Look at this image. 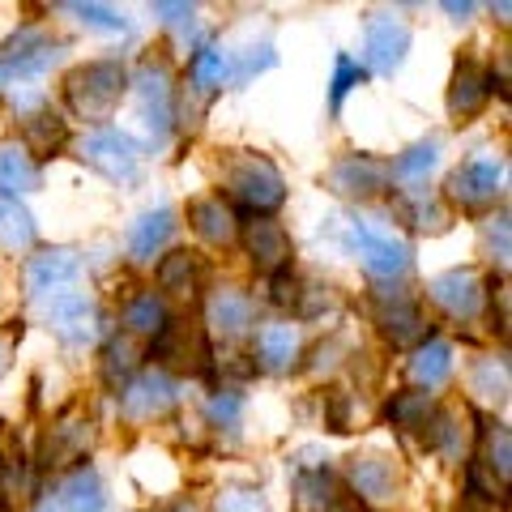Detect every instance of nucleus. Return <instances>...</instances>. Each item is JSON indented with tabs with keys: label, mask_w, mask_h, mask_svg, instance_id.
<instances>
[{
	"label": "nucleus",
	"mask_w": 512,
	"mask_h": 512,
	"mask_svg": "<svg viewBox=\"0 0 512 512\" xmlns=\"http://www.w3.org/2000/svg\"><path fill=\"white\" fill-rule=\"evenodd\" d=\"M124 86H128V73L120 60H90L64 77L69 107L82 120H107L116 111V103L124 99Z\"/></svg>",
	"instance_id": "obj_1"
},
{
	"label": "nucleus",
	"mask_w": 512,
	"mask_h": 512,
	"mask_svg": "<svg viewBox=\"0 0 512 512\" xmlns=\"http://www.w3.org/2000/svg\"><path fill=\"white\" fill-rule=\"evenodd\" d=\"M227 184H231L235 197L244 201L248 210H256V214H269V210H278V205L286 201L282 171L269 163V158H261V154L235 158L231 171H227Z\"/></svg>",
	"instance_id": "obj_2"
},
{
	"label": "nucleus",
	"mask_w": 512,
	"mask_h": 512,
	"mask_svg": "<svg viewBox=\"0 0 512 512\" xmlns=\"http://www.w3.org/2000/svg\"><path fill=\"white\" fill-rule=\"evenodd\" d=\"M346 244L380 278L406 274V265H410V248L393 231L376 227V222H346Z\"/></svg>",
	"instance_id": "obj_3"
},
{
	"label": "nucleus",
	"mask_w": 512,
	"mask_h": 512,
	"mask_svg": "<svg viewBox=\"0 0 512 512\" xmlns=\"http://www.w3.org/2000/svg\"><path fill=\"white\" fill-rule=\"evenodd\" d=\"M82 158L99 175H107V180H116V184H133L137 171H141L137 141L128 133H120V128H99V133H90L82 141Z\"/></svg>",
	"instance_id": "obj_4"
},
{
	"label": "nucleus",
	"mask_w": 512,
	"mask_h": 512,
	"mask_svg": "<svg viewBox=\"0 0 512 512\" xmlns=\"http://www.w3.org/2000/svg\"><path fill=\"white\" fill-rule=\"evenodd\" d=\"M77 274H82V261H77L73 248H47V252H39V256H30V265H26V286H30V295L43 303V299H52V295H60V291H69Z\"/></svg>",
	"instance_id": "obj_5"
},
{
	"label": "nucleus",
	"mask_w": 512,
	"mask_h": 512,
	"mask_svg": "<svg viewBox=\"0 0 512 512\" xmlns=\"http://www.w3.org/2000/svg\"><path fill=\"white\" fill-rule=\"evenodd\" d=\"M52 60H56V43L47 39L39 26H22L18 35H9L5 47H0V69H5V73H26V77H35V73H43Z\"/></svg>",
	"instance_id": "obj_6"
},
{
	"label": "nucleus",
	"mask_w": 512,
	"mask_h": 512,
	"mask_svg": "<svg viewBox=\"0 0 512 512\" xmlns=\"http://www.w3.org/2000/svg\"><path fill=\"white\" fill-rule=\"evenodd\" d=\"M380 325H384V338L393 346H414L427 333L419 308L410 303V295L402 286H380Z\"/></svg>",
	"instance_id": "obj_7"
},
{
	"label": "nucleus",
	"mask_w": 512,
	"mask_h": 512,
	"mask_svg": "<svg viewBox=\"0 0 512 512\" xmlns=\"http://www.w3.org/2000/svg\"><path fill=\"white\" fill-rule=\"evenodd\" d=\"M47 303V320H52V329L60 333L64 342H90L94 338V303L82 295V291H60L52 299H43Z\"/></svg>",
	"instance_id": "obj_8"
},
{
	"label": "nucleus",
	"mask_w": 512,
	"mask_h": 512,
	"mask_svg": "<svg viewBox=\"0 0 512 512\" xmlns=\"http://www.w3.org/2000/svg\"><path fill=\"white\" fill-rule=\"evenodd\" d=\"M427 291L448 316H457V320H470L478 312V303H483V282H478L474 269H448V274L431 278Z\"/></svg>",
	"instance_id": "obj_9"
},
{
	"label": "nucleus",
	"mask_w": 512,
	"mask_h": 512,
	"mask_svg": "<svg viewBox=\"0 0 512 512\" xmlns=\"http://www.w3.org/2000/svg\"><path fill=\"white\" fill-rule=\"evenodd\" d=\"M384 180H389V167L367 154H346L342 163L329 167V188L342 192V197H372L384 188Z\"/></svg>",
	"instance_id": "obj_10"
},
{
	"label": "nucleus",
	"mask_w": 512,
	"mask_h": 512,
	"mask_svg": "<svg viewBox=\"0 0 512 512\" xmlns=\"http://www.w3.org/2000/svg\"><path fill=\"white\" fill-rule=\"evenodd\" d=\"M154 355L163 359L167 367H180V372H201L205 367V338L197 325H184V320H167V329L158 333Z\"/></svg>",
	"instance_id": "obj_11"
},
{
	"label": "nucleus",
	"mask_w": 512,
	"mask_h": 512,
	"mask_svg": "<svg viewBox=\"0 0 512 512\" xmlns=\"http://www.w3.org/2000/svg\"><path fill=\"white\" fill-rule=\"evenodd\" d=\"M495 192H500V167H495L491 158H470L466 167H457L448 175V197L470 205V210L495 201Z\"/></svg>",
	"instance_id": "obj_12"
},
{
	"label": "nucleus",
	"mask_w": 512,
	"mask_h": 512,
	"mask_svg": "<svg viewBox=\"0 0 512 512\" xmlns=\"http://www.w3.org/2000/svg\"><path fill=\"white\" fill-rule=\"evenodd\" d=\"M410 52V30L393 18H376L367 26V64L376 73H397Z\"/></svg>",
	"instance_id": "obj_13"
},
{
	"label": "nucleus",
	"mask_w": 512,
	"mask_h": 512,
	"mask_svg": "<svg viewBox=\"0 0 512 512\" xmlns=\"http://www.w3.org/2000/svg\"><path fill=\"white\" fill-rule=\"evenodd\" d=\"M137 94H141V107H146V124L154 128L158 137L167 133V120H171V73L163 60H146L141 64V77H137Z\"/></svg>",
	"instance_id": "obj_14"
},
{
	"label": "nucleus",
	"mask_w": 512,
	"mask_h": 512,
	"mask_svg": "<svg viewBox=\"0 0 512 512\" xmlns=\"http://www.w3.org/2000/svg\"><path fill=\"white\" fill-rule=\"evenodd\" d=\"M487 73H483V64L478 60H457V69H453V86H448V111H453L457 120H470L483 111L487 103Z\"/></svg>",
	"instance_id": "obj_15"
},
{
	"label": "nucleus",
	"mask_w": 512,
	"mask_h": 512,
	"mask_svg": "<svg viewBox=\"0 0 512 512\" xmlns=\"http://www.w3.org/2000/svg\"><path fill=\"white\" fill-rule=\"evenodd\" d=\"M175 402V384L163 372H146L124 389V414L128 419H154Z\"/></svg>",
	"instance_id": "obj_16"
},
{
	"label": "nucleus",
	"mask_w": 512,
	"mask_h": 512,
	"mask_svg": "<svg viewBox=\"0 0 512 512\" xmlns=\"http://www.w3.org/2000/svg\"><path fill=\"white\" fill-rule=\"evenodd\" d=\"M350 483H355V491L363 495V500L380 504V500H393V491H397V470H393L389 457L367 453V457L350 461Z\"/></svg>",
	"instance_id": "obj_17"
},
{
	"label": "nucleus",
	"mask_w": 512,
	"mask_h": 512,
	"mask_svg": "<svg viewBox=\"0 0 512 512\" xmlns=\"http://www.w3.org/2000/svg\"><path fill=\"white\" fill-rule=\"evenodd\" d=\"M171 231H175V214L167 210V205L146 210V214L133 222V231H128V252H133L137 261H150V256L171 239Z\"/></svg>",
	"instance_id": "obj_18"
},
{
	"label": "nucleus",
	"mask_w": 512,
	"mask_h": 512,
	"mask_svg": "<svg viewBox=\"0 0 512 512\" xmlns=\"http://www.w3.org/2000/svg\"><path fill=\"white\" fill-rule=\"evenodd\" d=\"M188 222H192V231H197L201 239H210V244H231L235 239V214H231V205L222 197L192 201L188 205Z\"/></svg>",
	"instance_id": "obj_19"
},
{
	"label": "nucleus",
	"mask_w": 512,
	"mask_h": 512,
	"mask_svg": "<svg viewBox=\"0 0 512 512\" xmlns=\"http://www.w3.org/2000/svg\"><path fill=\"white\" fill-rule=\"evenodd\" d=\"M244 244H248V256L256 261V269H278V265H286V256H291V239H286L278 222H252Z\"/></svg>",
	"instance_id": "obj_20"
},
{
	"label": "nucleus",
	"mask_w": 512,
	"mask_h": 512,
	"mask_svg": "<svg viewBox=\"0 0 512 512\" xmlns=\"http://www.w3.org/2000/svg\"><path fill=\"white\" fill-rule=\"evenodd\" d=\"M295 508L299 512H338V478L329 470H303L295 478Z\"/></svg>",
	"instance_id": "obj_21"
},
{
	"label": "nucleus",
	"mask_w": 512,
	"mask_h": 512,
	"mask_svg": "<svg viewBox=\"0 0 512 512\" xmlns=\"http://www.w3.org/2000/svg\"><path fill=\"white\" fill-rule=\"evenodd\" d=\"M90 444H94L90 423H60V427H52V436H47L43 457H47V466H64V461L82 457Z\"/></svg>",
	"instance_id": "obj_22"
},
{
	"label": "nucleus",
	"mask_w": 512,
	"mask_h": 512,
	"mask_svg": "<svg viewBox=\"0 0 512 512\" xmlns=\"http://www.w3.org/2000/svg\"><path fill=\"white\" fill-rule=\"evenodd\" d=\"M210 325L222 333V338H239V333H248V325H252V299L239 295V291L214 295V303H210Z\"/></svg>",
	"instance_id": "obj_23"
},
{
	"label": "nucleus",
	"mask_w": 512,
	"mask_h": 512,
	"mask_svg": "<svg viewBox=\"0 0 512 512\" xmlns=\"http://www.w3.org/2000/svg\"><path fill=\"white\" fill-rule=\"evenodd\" d=\"M22 137H26V146L30 154H56L64 141H69V124H64L56 111H35V116H26L22 124Z\"/></svg>",
	"instance_id": "obj_24"
},
{
	"label": "nucleus",
	"mask_w": 512,
	"mask_h": 512,
	"mask_svg": "<svg viewBox=\"0 0 512 512\" xmlns=\"http://www.w3.org/2000/svg\"><path fill=\"white\" fill-rule=\"evenodd\" d=\"M103 504H107V495H103V483L94 470H77L69 483L60 487V500H56V508H64V512H103Z\"/></svg>",
	"instance_id": "obj_25"
},
{
	"label": "nucleus",
	"mask_w": 512,
	"mask_h": 512,
	"mask_svg": "<svg viewBox=\"0 0 512 512\" xmlns=\"http://www.w3.org/2000/svg\"><path fill=\"white\" fill-rule=\"evenodd\" d=\"M299 355V329L295 325H269L261 333V359L269 372H286Z\"/></svg>",
	"instance_id": "obj_26"
},
{
	"label": "nucleus",
	"mask_w": 512,
	"mask_h": 512,
	"mask_svg": "<svg viewBox=\"0 0 512 512\" xmlns=\"http://www.w3.org/2000/svg\"><path fill=\"white\" fill-rule=\"evenodd\" d=\"M0 244L13 252L35 244V218L22 210L18 197H0Z\"/></svg>",
	"instance_id": "obj_27"
},
{
	"label": "nucleus",
	"mask_w": 512,
	"mask_h": 512,
	"mask_svg": "<svg viewBox=\"0 0 512 512\" xmlns=\"http://www.w3.org/2000/svg\"><path fill=\"white\" fill-rule=\"evenodd\" d=\"M197 278H201V265L192 252H171L163 265H158V282H163V291L171 295H192L197 291Z\"/></svg>",
	"instance_id": "obj_28"
},
{
	"label": "nucleus",
	"mask_w": 512,
	"mask_h": 512,
	"mask_svg": "<svg viewBox=\"0 0 512 512\" xmlns=\"http://www.w3.org/2000/svg\"><path fill=\"white\" fill-rule=\"evenodd\" d=\"M448 372H453V350H448L444 342H427L419 355L410 359V376L419 380V384H444L448 380Z\"/></svg>",
	"instance_id": "obj_29"
},
{
	"label": "nucleus",
	"mask_w": 512,
	"mask_h": 512,
	"mask_svg": "<svg viewBox=\"0 0 512 512\" xmlns=\"http://www.w3.org/2000/svg\"><path fill=\"white\" fill-rule=\"evenodd\" d=\"M0 188L9 192H35L39 188V167L18 150H0Z\"/></svg>",
	"instance_id": "obj_30"
},
{
	"label": "nucleus",
	"mask_w": 512,
	"mask_h": 512,
	"mask_svg": "<svg viewBox=\"0 0 512 512\" xmlns=\"http://www.w3.org/2000/svg\"><path fill=\"white\" fill-rule=\"evenodd\" d=\"M436 158H440L436 141H419V146H410V150L389 167V175H393V180H402V184H419V180H427V171L436 167Z\"/></svg>",
	"instance_id": "obj_31"
},
{
	"label": "nucleus",
	"mask_w": 512,
	"mask_h": 512,
	"mask_svg": "<svg viewBox=\"0 0 512 512\" xmlns=\"http://www.w3.org/2000/svg\"><path fill=\"white\" fill-rule=\"evenodd\" d=\"M124 320H128V329L133 333H163L167 329V308H163V299L158 295H141V299L128 303Z\"/></svg>",
	"instance_id": "obj_32"
},
{
	"label": "nucleus",
	"mask_w": 512,
	"mask_h": 512,
	"mask_svg": "<svg viewBox=\"0 0 512 512\" xmlns=\"http://www.w3.org/2000/svg\"><path fill=\"white\" fill-rule=\"evenodd\" d=\"M474 393L491 397V402H504L508 397V363L504 359H483L474 367Z\"/></svg>",
	"instance_id": "obj_33"
},
{
	"label": "nucleus",
	"mask_w": 512,
	"mask_h": 512,
	"mask_svg": "<svg viewBox=\"0 0 512 512\" xmlns=\"http://www.w3.org/2000/svg\"><path fill=\"white\" fill-rule=\"evenodd\" d=\"M427 414H431V397L427 393H402L389 402V419L397 427H427Z\"/></svg>",
	"instance_id": "obj_34"
},
{
	"label": "nucleus",
	"mask_w": 512,
	"mask_h": 512,
	"mask_svg": "<svg viewBox=\"0 0 512 512\" xmlns=\"http://www.w3.org/2000/svg\"><path fill=\"white\" fill-rule=\"evenodd\" d=\"M222 73H227V60H222L218 47H201V52L192 56V86L197 90H218Z\"/></svg>",
	"instance_id": "obj_35"
},
{
	"label": "nucleus",
	"mask_w": 512,
	"mask_h": 512,
	"mask_svg": "<svg viewBox=\"0 0 512 512\" xmlns=\"http://www.w3.org/2000/svg\"><path fill=\"white\" fill-rule=\"evenodd\" d=\"M363 77H367V73H363V64H355L350 56H338V60H333V111L342 107V99H346L350 90L363 86Z\"/></svg>",
	"instance_id": "obj_36"
},
{
	"label": "nucleus",
	"mask_w": 512,
	"mask_h": 512,
	"mask_svg": "<svg viewBox=\"0 0 512 512\" xmlns=\"http://www.w3.org/2000/svg\"><path fill=\"white\" fill-rule=\"evenodd\" d=\"M218 512H269L261 491H248V487H231L218 495Z\"/></svg>",
	"instance_id": "obj_37"
},
{
	"label": "nucleus",
	"mask_w": 512,
	"mask_h": 512,
	"mask_svg": "<svg viewBox=\"0 0 512 512\" xmlns=\"http://www.w3.org/2000/svg\"><path fill=\"white\" fill-rule=\"evenodd\" d=\"M487 461H491V470H500V478H508V470H512V436H508V427H495L487 436Z\"/></svg>",
	"instance_id": "obj_38"
},
{
	"label": "nucleus",
	"mask_w": 512,
	"mask_h": 512,
	"mask_svg": "<svg viewBox=\"0 0 512 512\" xmlns=\"http://www.w3.org/2000/svg\"><path fill=\"white\" fill-rule=\"evenodd\" d=\"M73 13L94 30H124V18L116 9H107V5H73Z\"/></svg>",
	"instance_id": "obj_39"
},
{
	"label": "nucleus",
	"mask_w": 512,
	"mask_h": 512,
	"mask_svg": "<svg viewBox=\"0 0 512 512\" xmlns=\"http://www.w3.org/2000/svg\"><path fill=\"white\" fill-rule=\"evenodd\" d=\"M239 410H244L239 393H218V397H210V406H205V414H210L214 423H222V427H231L239 419Z\"/></svg>",
	"instance_id": "obj_40"
},
{
	"label": "nucleus",
	"mask_w": 512,
	"mask_h": 512,
	"mask_svg": "<svg viewBox=\"0 0 512 512\" xmlns=\"http://www.w3.org/2000/svg\"><path fill=\"white\" fill-rule=\"evenodd\" d=\"M137 363V350H133V342H111V350H107V376H120V372H128V367Z\"/></svg>",
	"instance_id": "obj_41"
},
{
	"label": "nucleus",
	"mask_w": 512,
	"mask_h": 512,
	"mask_svg": "<svg viewBox=\"0 0 512 512\" xmlns=\"http://www.w3.org/2000/svg\"><path fill=\"white\" fill-rule=\"evenodd\" d=\"M269 64H274V52H269V47H252V52L244 56V64L235 69V82H248L252 73H265Z\"/></svg>",
	"instance_id": "obj_42"
},
{
	"label": "nucleus",
	"mask_w": 512,
	"mask_h": 512,
	"mask_svg": "<svg viewBox=\"0 0 512 512\" xmlns=\"http://www.w3.org/2000/svg\"><path fill=\"white\" fill-rule=\"evenodd\" d=\"M487 244H491V252L504 261V256H508V218H495V222H491V227H487Z\"/></svg>",
	"instance_id": "obj_43"
},
{
	"label": "nucleus",
	"mask_w": 512,
	"mask_h": 512,
	"mask_svg": "<svg viewBox=\"0 0 512 512\" xmlns=\"http://www.w3.org/2000/svg\"><path fill=\"white\" fill-rule=\"evenodd\" d=\"M414 227H423V231H444V214L436 210V205H414Z\"/></svg>",
	"instance_id": "obj_44"
},
{
	"label": "nucleus",
	"mask_w": 512,
	"mask_h": 512,
	"mask_svg": "<svg viewBox=\"0 0 512 512\" xmlns=\"http://www.w3.org/2000/svg\"><path fill=\"white\" fill-rule=\"evenodd\" d=\"M299 299V282L295 278H274V303H295Z\"/></svg>",
	"instance_id": "obj_45"
},
{
	"label": "nucleus",
	"mask_w": 512,
	"mask_h": 512,
	"mask_svg": "<svg viewBox=\"0 0 512 512\" xmlns=\"http://www.w3.org/2000/svg\"><path fill=\"white\" fill-rule=\"evenodd\" d=\"M154 13L158 18H167V22H184V18H192V5H167V0H158Z\"/></svg>",
	"instance_id": "obj_46"
},
{
	"label": "nucleus",
	"mask_w": 512,
	"mask_h": 512,
	"mask_svg": "<svg viewBox=\"0 0 512 512\" xmlns=\"http://www.w3.org/2000/svg\"><path fill=\"white\" fill-rule=\"evenodd\" d=\"M444 9L453 13V18H466V13H470L474 5H470V0H444Z\"/></svg>",
	"instance_id": "obj_47"
},
{
	"label": "nucleus",
	"mask_w": 512,
	"mask_h": 512,
	"mask_svg": "<svg viewBox=\"0 0 512 512\" xmlns=\"http://www.w3.org/2000/svg\"><path fill=\"white\" fill-rule=\"evenodd\" d=\"M167 512H197V508H192V504H175V508H167Z\"/></svg>",
	"instance_id": "obj_48"
},
{
	"label": "nucleus",
	"mask_w": 512,
	"mask_h": 512,
	"mask_svg": "<svg viewBox=\"0 0 512 512\" xmlns=\"http://www.w3.org/2000/svg\"><path fill=\"white\" fill-rule=\"evenodd\" d=\"M0 500H5V466H0Z\"/></svg>",
	"instance_id": "obj_49"
},
{
	"label": "nucleus",
	"mask_w": 512,
	"mask_h": 512,
	"mask_svg": "<svg viewBox=\"0 0 512 512\" xmlns=\"http://www.w3.org/2000/svg\"><path fill=\"white\" fill-rule=\"evenodd\" d=\"M0 367H5V350H0Z\"/></svg>",
	"instance_id": "obj_50"
},
{
	"label": "nucleus",
	"mask_w": 512,
	"mask_h": 512,
	"mask_svg": "<svg viewBox=\"0 0 512 512\" xmlns=\"http://www.w3.org/2000/svg\"><path fill=\"white\" fill-rule=\"evenodd\" d=\"M0 82H5V69H0Z\"/></svg>",
	"instance_id": "obj_51"
}]
</instances>
